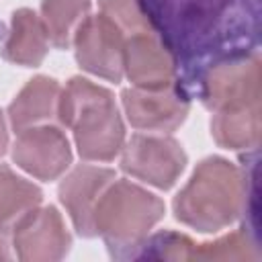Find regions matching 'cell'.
Listing matches in <instances>:
<instances>
[{
	"instance_id": "6da1fadb",
	"label": "cell",
	"mask_w": 262,
	"mask_h": 262,
	"mask_svg": "<svg viewBox=\"0 0 262 262\" xmlns=\"http://www.w3.org/2000/svg\"><path fill=\"white\" fill-rule=\"evenodd\" d=\"M158 35L184 61L248 51L258 33V0H137Z\"/></svg>"
},
{
	"instance_id": "7a4b0ae2",
	"label": "cell",
	"mask_w": 262,
	"mask_h": 262,
	"mask_svg": "<svg viewBox=\"0 0 262 262\" xmlns=\"http://www.w3.org/2000/svg\"><path fill=\"white\" fill-rule=\"evenodd\" d=\"M248 178L235 164L211 156L192 172L174 199L176 219L196 231L211 233L233 223L246 209Z\"/></svg>"
},
{
	"instance_id": "3957f363",
	"label": "cell",
	"mask_w": 262,
	"mask_h": 262,
	"mask_svg": "<svg viewBox=\"0 0 262 262\" xmlns=\"http://www.w3.org/2000/svg\"><path fill=\"white\" fill-rule=\"evenodd\" d=\"M57 121L74 131L84 160L111 162L125 145V127L113 94L86 78L76 76L61 88Z\"/></svg>"
},
{
	"instance_id": "277c9868",
	"label": "cell",
	"mask_w": 262,
	"mask_h": 262,
	"mask_svg": "<svg viewBox=\"0 0 262 262\" xmlns=\"http://www.w3.org/2000/svg\"><path fill=\"white\" fill-rule=\"evenodd\" d=\"M164 203L129 180H113L94 209V231L115 258H135L149 229L164 217Z\"/></svg>"
},
{
	"instance_id": "5b68a950",
	"label": "cell",
	"mask_w": 262,
	"mask_h": 262,
	"mask_svg": "<svg viewBox=\"0 0 262 262\" xmlns=\"http://www.w3.org/2000/svg\"><path fill=\"white\" fill-rule=\"evenodd\" d=\"M262 68L256 53H231L213 59L199 78V96L211 111L260 104Z\"/></svg>"
},
{
	"instance_id": "8992f818",
	"label": "cell",
	"mask_w": 262,
	"mask_h": 262,
	"mask_svg": "<svg viewBox=\"0 0 262 262\" xmlns=\"http://www.w3.org/2000/svg\"><path fill=\"white\" fill-rule=\"evenodd\" d=\"M121 151V168L127 174L164 190L174 186L186 166V154L182 145L166 133H137L127 141V145H123Z\"/></svg>"
},
{
	"instance_id": "52a82bcc",
	"label": "cell",
	"mask_w": 262,
	"mask_h": 262,
	"mask_svg": "<svg viewBox=\"0 0 262 262\" xmlns=\"http://www.w3.org/2000/svg\"><path fill=\"white\" fill-rule=\"evenodd\" d=\"M129 123L147 133H170L188 115V96L174 82L160 88H127L121 94Z\"/></svg>"
},
{
	"instance_id": "ba28073f",
	"label": "cell",
	"mask_w": 262,
	"mask_h": 262,
	"mask_svg": "<svg viewBox=\"0 0 262 262\" xmlns=\"http://www.w3.org/2000/svg\"><path fill=\"white\" fill-rule=\"evenodd\" d=\"M125 39V33L108 16L102 12L88 14L72 43L76 47V61L82 70L117 84L123 78Z\"/></svg>"
},
{
	"instance_id": "9c48e42d",
	"label": "cell",
	"mask_w": 262,
	"mask_h": 262,
	"mask_svg": "<svg viewBox=\"0 0 262 262\" xmlns=\"http://www.w3.org/2000/svg\"><path fill=\"white\" fill-rule=\"evenodd\" d=\"M12 160L39 180H55L70 168L72 147L66 133L53 123L37 125L18 131L12 145Z\"/></svg>"
},
{
	"instance_id": "30bf717a",
	"label": "cell",
	"mask_w": 262,
	"mask_h": 262,
	"mask_svg": "<svg viewBox=\"0 0 262 262\" xmlns=\"http://www.w3.org/2000/svg\"><path fill=\"white\" fill-rule=\"evenodd\" d=\"M12 231L16 256L25 262L61 260L72 246V235L53 205L35 207L14 225Z\"/></svg>"
},
{
	"instance_id": "8fae6325",
	"label": "cell",
	"mask_w": 262,
	"mask_h": 262,
	"mask_svg": "<svg viewBox=\"0 0 262 262\" xmlns=\"http://www.w3.org/2000/svg\"><path fill=\"white\" fill-rule=\"evenodd\" d=\"M178 59L156 29L125 39L123 74L137 88H160L176 80Z\"/></svg>"
},
{
	"instance_id": "7c38bea8",
	"label": "cell",
	"mask_w": 262,
	"mask_h": 262,
	"mask_svg": "<svg viewBox=\"0 0 262 262\" xmlns=\"http://www.w3.org/2000/svg\"><path fill=\"white\" fill-rule=\"evenodd\" d=\"M115 180V170L100 166H78L59 184V201L68 209L76 231L94 237V209L104 188Z\"/></svg>"
},
{
	"instance_id": "4fadbf2b",
	"label": "cell",
	"mask_w": 262,
	"mask_h": 262,
	"mask_svg": "<svg viewBox=\"0 0 262 262\" xmlns=\"http://www.w3.org/2000/svg\"><path fill=\"white\" fill-rule=\"evenodd\" d=\"M59 96H61V86L57 80L49 76L31 78L8 106V119L12 129L18 133L29 127L57 121Z\"/></svg>"
},
{
	"instance_id": "5bb4252c",
	"label": "cell",
	"mask_w": 262,
	"mask_h": 262,
	"mask_svg": "<svg viewBox=\"0 0 262 262\" xmlns=\"http://www.w3.org/2000/svg\"><path fill=\"white\" fill-rule=\"evenodd\" d=\"M49 49V37L41 16L31 8H18L12 12L10 33L2 47V57L10 63L35 68L39 66Z\"/></svg>"
},
{
	"instance_id": "9a60e30c",
	"label": "cell",
	"mask_w": 262,
	"mask_h": 262,
	"mask_svg": "<svg viewBox=\"0 0 262 262\" xmlns=\"http://www.w3.org/2000/svg\"><path fill=\"white\" fill-rule=\"evenodd\" d=\"M211 135L225 149H254L260 141V104L215 111Z\"/></svg>"
},
{
	"instance_id": "2e32d148",
	"label": "cell",
	"mask_w": 262,
	"mask_h": 262,
	"mask_svg": "<svg viewBox=\"0 0 262 262\" xmlns=\"http://www.w3.org/2000/svg\"><path fill=\"white\" fill-rule=\"evenodd\" d=\"M43 192L33 182L16 176L8 166H0V231L6 233L41 205Z\"/></svg>"
},
{
	"instance_id": "e0dca14e",
	"label": "cell",
	"mask_w": 262,
	"mask_h": 262,
	"mask_svg": "<svg viewBox=\"0 0 262 262\" xmlns=\"http://www.w3.org/2000/svg\"><path fill=\"white\" fill-rule=\"evenodd\" d=\"M90 12V0H43L41 20L45 25L49 43L57 49H68Z\"/></svg>"
},
{
	"instance_id": "ac0fdd59",
	"label": "cell",
	"mask_w": 262,
	"mask_h": 262,
	"mask_svg": "<svg viewBox=\"0 0 262 262\" xmlns=\"http://www.w3.org/2000/svg\"><path fill=\"white\" fill-rule=\"evenodd\" d=\"M258 258L256 246L246 231H233L217 242L194 244L192 260H254Z\"/></svg>"
},
{
	"instance_id": "d6986e66",
	"label": "cell",
	"mask_w": 262,
	"mask_h": 262,
	"mask_svg": "<svg viewBox=\"0 0 262 262\" xmlns=\"http://www.w3.org/2000/svg\"><path fill=\"white\" fill-rule=\"evenodd\" d=\"M194 242L184 233L176 231H160L156 235H147L141 244L137 256L141 258H164V260H192ZM135 256V258H137Z\"/></svg>"
},
{
	"instance_id": "ffe728a7",
	"label": "cell",
	"mask_w": 262,
	"mask_h": 262,
	"mask_svg": "<svg viewBox=\"0 0 262 262\" xmlns=\"http://www.w3.org/2000/svg\"><path fill=\"white\" fill-rule=\"evenodd\" d=\"M100 12L108 16L123 33L125 37H131L139 31L154 29L137 0H98Z\"/></svg>"
},
{
	"instance_id": "44dd1931",
	"label": "cell",
	"mask_w": 262,
	"mask_h": 262,
	"mask_svg": "<svg viewBox=\"0 0 262 262\" xmlns=\"http://www.w3.org/2000/svg\"><path fill=\"white\" fill-rule=\"evenodd\" d=\"M6 145H8V133H6V123H4L2 111H0V156L6 151Z\"/></svg>"
},
{
	"instance_id": "7402d4cb",
	"label": "cell",
	"mask_w": 262,
	"mask_h": 262,
	"mask_svg": "<svg viewBox=\"0 0 262 262\" xmlns=\"http://www.w3.org/2000/svg\"><path fill=\"white\" fill-rule=\"evenodd\" d=\"M8 258H10V252L6 248V242L0 237V260H8Z\"/></svg>"
}]
</instances>
